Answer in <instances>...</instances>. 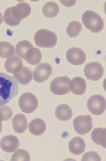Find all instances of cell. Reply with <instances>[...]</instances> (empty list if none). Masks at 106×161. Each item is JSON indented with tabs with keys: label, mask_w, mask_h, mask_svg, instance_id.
Here are the masks:
<instances>
[{
	"label": "cell",
	"mask_w": 106,
	"mask_h": 161,
	"mask_svg": "<svg viewBox=\"0 0 106 161\" xmlns=\"http://www.w3.org/2000/svg\"><path fill=\"white\" fill-rule=\"evenodd\" d=\"M32 48V44L28 41H21L17 44L15 48V53H17V56L19 57L20 59H24L26 58V54L28 53V51Z\"/></svg>",
	"instance_id": "obj_24"
},
{
	"label": "cell",
	"mask_w": 106,
	"mask_h": 161,
	"mask_svg": "<svg viewBox=\"0 0 106 161\" xmlns=\"http://www.w3.org/2000/svg\"><path fill=\"white\" fill-rule=\"evenodd\" d=\"M51 74H52V66L49 63H42L37 65V67L34 69V73L32 76H33L34 81L42 83L50 77Z\"/></svg>",
	"instance_id": "obj_10"
},
{
	"label": "cell",
	"mask_w": 106,
	"mask_h": 161,
	"mask_svg": "<svg viewBox=\"0 0 106 161\" xmlns=\"http://www.w3.org/2000/svg\"><path fill=\"white\" fill-rule=\"evenodd\" d=\"M55 115L59 121H68L72 117V110L68 105H59L55 110Z\"/></svg>",
	"instance_id": "obj_20"
},
{
	"label": "cell",
	"mask_w": 106,
	"mask_h": 161,
	"mask_svg": "<svg viewBox=\"0 0 106 161\" xmlns=\"http://www.w3.org/2000/svg\"><path fill=\"white\" fill-rule=\"evenodd\" d=\"M66 59L70 64L81 65L86 61V54L80 48H70L66 53Z\"/></svg>",
	"instance_id": "obj_11"
},
{
	"label": "cell",
	"mask_w": 106,
	"mask_h": 161,
	"mask_svg": "<svg viewBox=\"0 0 106 161\" xmlns=\"http://www.w3.org/2000/svg\"><path fill=\"white\" fill-rule=\"evenodd\" d=\"M14 78L21 84H28L32 80L33 76H32V72L28 67L20 66L14 72Z\"/></svg>",
	"instance_id": "obj_14"
},
{
	"label": "cell",
	"mask_w": 106,
	"mask_h": 161,
	"mask_svg": "<svg viewBox=\"0 0 106 161\" xmlns=\"http://www.w3.org/2000/svg\"><path fill=\"white\" fill-rule=\"evenodd\" d=\"M13 128H14L15 132L23 133L26 131V129L28 128V119H27L26 115L23 114H16L13 117Z\"/></svg>",
	"instance_id": "obj_15"
},
{
	"label": "cell",
	"mask_w": 106,
	"mask_h": 161,
	"mask_svg": "<svg viewBox=\"0 0 106 161\" xmlns=\"http://www.w3.org/2000/svg\"><path fill=\"white\" fill-rule=\"evenodd\" d=\"M11 160L12 161H30L31 160V157H30L29 153L26 152L24 149H17V151H15V153L13 154Z\"/></svg>",
	"instance_id": "obj_26"
},
{
	"label": "cell",
	"mask_w": 106,
	"mask_h": 161,
	"mask_svg": "<svg viewBox=\"0 0 106 161\" xmlns=\"http://www.w3.org/2000/svg\"><path fill=\"white\" fill-rule=\"evenodd\" d=\"M29 130L32 135L40 136L45 132L46 130V123L42 119H34L33 121L29 124Z\"/></svg>",
	"instance_id": "obj_17"
},
{
	"label": "cell",
	"mask_w": 106,
	"mask_h": 161,
	"mask_svg": "<svg viewBox=\"0 0 106 161\" xmlns=\"http://www.w3.org/2000/svg\"><path fill=\"white\" fill-rule=\"evenodd\" d=\"M91 139L94 143L99 144L102 147H106V130L104 128H96L91 132Z\"/></svg>",
	"instance_id": "obj_18"
},
{
	"label": "cell",
	"mask_w": 106,
	"mask_h": 161,
	"mask_svg": "<svg viewBox=\"0 0 106 161\" xmlns=\"http://www.w3.org/2000/svg\"><path fill=\"white\" fill-rule=\"evenodd\" d=\"M2 21H3V17H2L1 13H0V25H1V24H2Z\"/></svg>",
	"instance_id": "obj_28"
},
{
	"label": "cell",
	"mask_w": 106,
	"mask_h": 161,
	"mask_svg": "<svg viewBox=\"0 0 106 161\" xmlns=\"http://www.w3.org/2000/svg\"><path fill=\"white\" fill-rule=\"evenodd\" d=\"M87 107H88V110L90 111V113H92L93 115H101L105 112V98L102 95H93L88 99Z\"/></svg>",
	"instance_id": "obj_6"
},
{
	"label": "cell",
	"mask_w": 106,
	"mask_h": 161,
	"mask_svg": "<svg viewBox=\"0 0 106 161\" xmlns=\"http://www.w3.org/2000/svg\"><path fill=\"white\" fill-rule=\"evenodd\" d=\"M73 128L80 135H86L92 129V119L90 115H81L73 119Z\"/></svg>",
	"instance_id": "obj_7"
},
{
	"label": "cell",
	"mask_w": 106,
	"mask_h": 161,
	"mask_svg": "<svg viewBox=\"0 0 106 161\" xmlns=\"http://www.w3.org/2000/svg\"><path fill=\"white\" fill-rule=\"evenodd\" d=\"M70 79L68 77H58L55 78L50 84V90L55 95H66L70 92L69 90Z\"/></svg>",
	"instance_id": "obj_8"
},
{
	"label": "cell",
	"mask_w": 106,
	"mask_h": 161,
	"mask_svg": "<svg viewBox=\"0 0 106 161\" xmlns=\"http://www.w3.org/2000/svg\"><path fill=\"white\" fill-rule=\"evenodd\" d=\"M59 9H58V5L53 1H49L47 2L43 8V13L46 17L49 18H53L55 17L56 15L58 14Z\"/></svg>",
	"instance_id": "obj_22"
},
{
	"label": "cell",
	"mask_w": 106,
	"mask_h": 161,
	"mask_svg": "<svg viewBox=\"0 0 106 161\" xmlns=\"http://www.w3.org/2000/svg\"><path fill=\"white\" fill-rule=\"evenodd\" d=\"M26 61L31 65H37L42 61V53L38 48L32 47L26 54Z\"/></svg>",
	"instance_id": "obj_19"
},
{
	"label": "cell",
	"mask_w": 106,
	"mask_h": 161,
	"mask_svg": "<svg viewBox=\"0 0 106 161\" xmlns=\"http://www.w3.org/2000/svg\"><path fill=\"white\" fill-rule=\"evenodd\" d=\"M84 74L89 80L96 81L102 78V76L104 75V69L99 62H90L85 65Z\"/></svg>",
	"instance_id": "obj_9"
},
{
	"label": "cell",
	"mask_w": 106,
	"mask_h": 161,
	"mask_svg": "<svg viewBox=\"0 0 106 161\" xmlns=\"http://www.w3.org/2000/svg\"><path fill=\"white\" fill-rule=\"evenodd\" d=\"M0 147L5 153H14L19 147V140L15 136H5L0 141Z\"/></svg>",
	"instance_id": "obj_12"
},
{
	"label": "cell",
	"mask_w": 106,
	"mask_h": 161,
	"mask_svg": "<svg viewBox=\"0 0 106 161\" xmlns=\"http://www.w3.org/2000/svg\"><path fill=\"white\" fill-rule=\"evenodd\" d=\"M18 93V81L14 77L0 73V107L11 102Z\"/></svg>",
	"instance_id": "obj_1"
},
{
	"label": "cell",
	"mask_w": 106,
	"mask_h": 161,
	"mask_svg": "<svg viewBox=\"0 0 106 161\" xmlns=\"http://www.w3.org/2000/svg\"><path fill=\"white\" fill-rule=\"evenodd\" d=\"M20 110L24 113H32L34 112L37 109L38 106V102H37V98L34 94L32 93H24L19 98V102H18Z\"/></svg>",
	"instance_id": "obj_5"
},
{
	"label": "cell",
	"mask_w": 106,
	"mask_h": 161,
	"mask_svg": "<svg viewBox=\"0 0 106 161\" xmlns=\"http://www.w3.org/2000/svg\"><path fill=\"white\" fill-rule=\"evenodd\" d=\"M83 161H88V160H96V161H100L101 160V158H100L99 155L97 154V153H93V152H90V153H87V154L84 155V157L82 158Z\"/></svg>",
	"instance_id": "obj_27"
},
{
	"label": "cell",
	"mask_w": 106,
	"mask_h": 161,
	"mask_svg": "<svg viewBox=\"0 0 106 161\" xmlns=\"http://www.w3.org/2000/svg\"><path fill=\"white\" fill-rule=\"evenodd\" d=\"M86 81L81 77H75L70 80L69 90L75 95H83L86 92Z\"/></svg>",
	"instance_id": "obj_13"
},
{
	"label": "cell",
	"mask_w": 106,
	"mask_h": 161,
	"mask_svg": "<svg viewBox=\"0 0 106 161\" xmlns=\"http://www.w3.org/2000/svg\"><path fill=\"white\" fill-rule=\"evenodd\" d=\"M30 13H31V7L27 2H19L4 11L3 21L11 27L18 26L21 20L28 17Z\"/></svg>",
	"instance_id": "obj_2"
},
{
	"label": "cell",
	"mask_w": 106,
	"mask_h": 161,
	"mask_svg": "<svg viewBox=\"0 0 106 161\" xmlns=\"http://www.w3.org/2000/svg\"><path fill=\"white\" fill-rule=\"evenodd\" d=\"M1 122H2V119H1V117H0V132H1V130H2V124H1Z\"/></svg>",
	"instance_id": "obj_29"
},
{
	"label": "cell",
	"mask_w": 106,
	"mask_h": 161,
	"mask_svg": "<svg viewBox=\"0 0 106 161\" xmlns=\"http://www.w3.org/2000/svg\"><path fill=\"white\" fill-rule=\"evenodd\" d=\"M81 30H82V25L78 21H71L67 27V34L70 37H75L80 34Z\"/></svg>",
	"instance_id": "obj_25"
},
{
	"label": "cell",
	"mask_w": 106,
	"mask_h": 161,
	"mask_svg": "<svg viewBox=\"0 0 106 161\" xmlns=\"http://www.w3.org/2000/svg\"><path fill=\"white\" fill-rule=\"evenodd\" d=\"M34 40L38 47L51 48L54 47L58 43V35L50 30L40 29L35 33Z\"/></svg>",
	"instance_id": "obj_4"
},
{
	"label": "cell",
	"mask_w": 106,
	"mask_h": 161,
	"mask_svg": "<svg viewBox=\"0 0 106 161\" xmlns=\"http://www.w3.org/2000/svg\"><path fill=\"white\" fill-rule=\"evenodd\" d=\"M82 21L87 29L90 30L91 32H94V33L101 32L104 28V20L102 19L101 16L90 10L83 13Z\"/></svg>",
	"instance_id": "obj_3"
},
{
	"label": "cell",
	"mask_w": 106,
	"mask_h": 161,
	"mask_svg": "<svg viewBox=\"0 0 106 161\" xmlns=\"http://www.w3.org/2000/svg\"><path fill=\"white\" fill-rule=\"evenodd\" d=\"M86 144L82 138H73L69 142V149L73 155H81L85 152Z\"/></svg>",
	"instance_id": "obj_16"
},
{
	"label": "cell",
	"mask_w": 106,
	"mask_h": 161,
	"mask_svg": "<svg viewBox=\"0 0 106 161\" xmlns=\"http://www.w3.org/2000/svg\"><path fill=\"white\" fill-rule=\"evenodd\" d=\"M15 53V48L11 43L0 42V57L2 58H11Z\"/></svg>",
	"instance_id": "obj_23"
},
{
	"label": "cell",
	"mask_w": 106,
	"mask_h": 161,
	"mask_svg": "<svg viewBox=\"0 0 106 161\" xmlns=\"http://www.w3.org/2000/svg\"><path fill=\"white\" fill-rule=\"evenodd\" d=\"M5 69L8 70L9 73H14L16 69H19L20 66H23V61L19 57L13 56L11 58H8L7 61L4 63Z\"/></svg>",
	"instance_id": "obj_21"
}]
</instances>
